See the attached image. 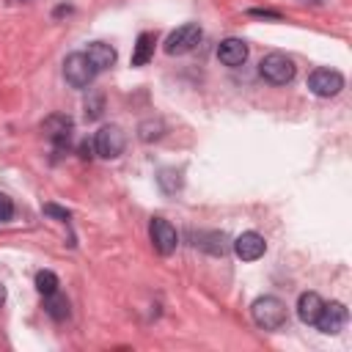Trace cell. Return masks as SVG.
Instances as JSON below:
<instances>
[{"label": "cell", "instance_id": "cell-1", "mask_svg": "<svg viewBox=\"0 0 352 352\" xmlns=\"http://www.w3.org/2000/svg\"><path fill=\"white\" fill-rule=\"evenodd\" d=\"M250 314H253V322L264 330H280L286 322H289V311H286V302L267 294V297H258L253 305H250Z\"/></svg>", "mask_w": 352, "mask_h": 352}, {"label": "cell", "instance_id": "cell-2", "mask_svg": "<svg viewBox=\"0 0 352 352\" xmlns=\"http://www.w3.org/2000/svg\"><path fill=\"white\" fill-rule=\"evenodd\" d=\"M258 74L272 85H286L294 80V60L283 52H270L258 63Z\"/></svg>", "mask_w": 352, "mask_h": 352}, {"label": "cell", "instance_id": "cell-3", "mask_svg": "<svg viewBox=\"0 0 352 352\" xmlns=\"http://www.w3.org/2000/svg\"><path fill=\"white\" fill-rule=\"evenodd\" d=\"M63 77L72 88H88L96 77V66L88 60L85 52H72L66 60H63Z\"/></svg>", "mask_w": 352, "mask_h": 352}, {"label": "cell", "instance_id": "cell-4", "mask_svg": "<svg viewBox=\"0 0 352 352\" xmlns=\"http://www.w3.org/2000/svg\"><path fill=\"white\" fill-rule=\"evenodd\" d=\"M124 132H121V126H116V124H107V126H102L99 132H96V138H94V148H96V154L99 157H104V160H116L121 151H124Z\"/></svg>", "mask_w": 352, "mask_h": 352}, {"label": "cell", "instance_id": "cell-5", "mask_svg": "<svg viewBox=\"0 0 352 352\" xmlns=\"http://www.w3.org/2000/svg\"><path fill=\"white\" fill-rule=\"evenodd\" d=\"M148 236H151V245H154V250L160 256H170L176 250V245H179V234H176V228L165 217H154L151 220Z\"/></svg>", "mask_w": 352, "mask_h": 352}, {"label": "cell", "instance_id": "cell-6", "mask_svg": "<svg viewBox=\"0 0 352 352\" xmlns=\"http://www.w3.org/2000/svg\"><path fill=\"white\" fill-rule=\"evenodd\" d=\"M308 88H311V94H316L322 99H330L344 88V77L336 69H316L308 77Z\"/></svg>", "mask_w": 352, "mask_h": 352}, {"label": "cell", "instance_id": "cell-7", "mask_svg": "<svg viewBox=\"0 0 352 352\" xmlns=\"http://www.w3.org/2000/svg\"><path fill=\"white\" fill-rule=\"evenodd\" d=\"M198 41H201V28H198L195 22H187V25L176 28V30L165 38V52H168V55H182V52H190Z\"/></svg>", "mask_w": 352, "mask_h": 352}, {"label": "cell", "instance_id": "cell-8", "mask_svg": "<svg viewBox=\"0 0 352 352\" xmlns=\"http://www.w3.org/2000/svg\"><path fill=\"white\" fill-rule=\"evenodd\" d=\"M346 319H349L346 305H344V302H338V300H333V302H324V305H322V314H319V319H316L314 324H316L322 333L336 336V333H341V330H344Z\"/></svg>", "mask_w": 352, "mask_h": 352}, {"label": "cell", "instance_id": "cell-9", "mask_svg": "<svg viewBox=\"0 0 352 352\" xmlns=\"http://www.w3.org/2000/svg\"><path fill=\"white\" fill-rule=\"evenodd\" d=\"M264 250H267V242H264V236L256 234V231H245V234H239V236L234 239V253H236L242 261H256V258L264 256Z\"/></svg>", "mask_w": 352, "mask_h": 352}, {"label": "cell", "instance_id": "cell-10", "mask_svg": "<svg viewBox=\"0 0 352 352\" xmlns=\"http://www.w3.org/2000/svg\"><path fill=\"white\" fill-rule=\"evenodd\" d=\"M217 58L226 66H242L248 60V44L242 38H226L217 47Z\"/></svg>", "mask_w": 352, "mask_h": 352}, {"label": "cell", "instance_id": "cell-11", "mask_svg": "<svg viewBox=\"0 0 352 352\" xmlns=\"http://www.w3.org/2000/svg\"><path fill=\"white\" fill-rule=\"evenodd\" d=\"M322 305H324V300L316 292H302L300 300H297V316H300V322L314 324L319 319V314H322Z\"/></svg>", "mask_w": 352, "mask_h": 352}, {"label": "cell", "instance_id": "cell-12", "mask_svg": "<svg viewBox=\"0 0 352 352\" xmlns=\"http://www.w3.org/2000/svg\"><path fill=\"white\" fill-rule=\"evenodd\" d=\"M41 129L47 132V138H50L55 146H63V143L69 140V135H72V118H69V116H50V118L41 124Z\"/></svg>", "mask_w": 352, "mask_h": 352}, {"label": "cell", "instance_id": "cell-13", "mask_svg": "<svg viewBox=\"0 0 352 352\" xmlns=\"http://www.w3.org/2000/svg\"><path fill=\"white\" fill-rule=\"evenodd\" d=\"M85 55H88V60L96 66V72L110 69V66L116 63V50H113L110 44H104V41H94V44H88Z\"/></svg>", "mask_w": 352, "mask_h": 352}, {"label": "cell", "instance_id": "cell-14", "mask_svg": "<svg viewBox=\"0 0 352 352\" xmlns=\"http://www.w3.org/2000/svg\"><path fill=\"white\" fill-rule=\"evenodd\" d=\"M154 55V36L151 33H140L135 41V52H132V66H146Z\"/></svg>", "mask_w": 352, "mask_h": 352}, {"label": "cell", "instance_id": "cell-15", "mask_svg": "<svg viewBox=\"0 0 352 352\" xmlns=\"http://www.w3.org/2000/svg\"><path fill=\"white\" fill-rule=\"evenodd\" d=\"M44 311H47L52 319H58V322H60V319H66V316H69V300H66V297H60L58 292H55V294H47V297H44Z\"/></svg>", "mask_w": 352, "mask_h": 352}, {"label": "cell", "instance_id": "cell-16", "mask_svg": "<svg viewBox=\"0 0 352 352\" xmlns=\"http://www.w3.org/2000/svg\"><path fill=\"white\" fill-rule=\"evenodd\" d=\"M58 286H60V280H58V275L55 272H50V270H38L36 272V289H38V294H55L58 292Z\"/></svg>", "mask_w": 352, "mask_h": 352}, {"label": "cell", "instance_id": "cell-17", "mask_svg": "<svg viewBox=\"0 0 352 352\" xmlns=\"http://www.w3.org/2000/svg\"><path fill=\"white\" fill-rule=\"evenodd\" d=\"M204 250H209V253H214V256H223L226 250H228V245H226V236L223 234H217V231H212V234H206V236H201V242H198Z\"/></svg>", "mask_w": 352, "mask_h": 352}, {"label": "cell", "instance_id": "cell-18", "mask_svg": "<svg viewBox=\"0 0 352 352\" xmlns=\"http://www.w3.org/2000/svg\"><path fill=\"white\" fill-rule=\"evenodd\" d=\"M157 182H160V187H162L165 192H176V190L182 187V173L173 170V168H162L160 176H157Z\"/></svg>", "mask_w": 352, "mask_h": 352}, {"label": "cell", "instance_id": "cell-19", "mask_svg": "<svg viewBox=\"0 0 352 352\" xmlns=\"http://www.w3.org/2000/svg\"><path fill=\"white\" fill-rule=\"evenodd\" d=\"M140 140H157V138H162V121H143L140 124Z\"/></svg>", "mask_w": 352, "mask_h": 352}, {"label": "cell", "instance_id": "cell-20", "mask_svg": "<svg viewBox=\"0 0 352 352\" xmlns=\"http://www.w3.org/2000/svg\"><path fill=\"white\" fill-rule=\"evenodd\" d=\"M102 104H104V99H102L99 94H94V102H85V118H88V121L99 118V116H102Z\"/></svg>", "mask_w": 352, "mask_h": 352}, {"label": "cell", "instance_id": "cell-21", "mask_svg": "<svg viewBox=\"0 0 352 352\" xmlns=\"http://www.w3.org/2000/svg\"><path fill=\"white\" fill-rule=\"evenodd\" d=\"M11 217H14V204H11L8 195L0 192V223H8Z\"/></svg>", "mask_w": 352, "mask_h": 352}, {"label": "cell", "instance_id": "cell-22", "mask_svg": "<svg viewBox=\"0 0 352 352\" xmlns=\"http://www.w3.org/2000/svg\"><path fill=\"white\" fill-rule=\"evenodd\" d=\"M44 214H50V217H58V220H69V212L66 209H60L58 204H44Z\"/></svg>", "mask_w": 352, "mask_h": 352}, {"label": "cell", "instance_id": "cell-23", "mask_svg": "<svg viewBox=\"0 0 352 352\" xmlns=\"http://www.w3.org/2000/svg\"><path fill=\"white\" fill-rule=\"evenodd\" d=\"M248 14L250 16H261V19H280V14L278 11H270V8H250Z\"/></svg>", "mask_w": 352, "mask_h": 352}, {"label": "cell", "instance_id": "cell-24", "mask_svg": "<svg viewBox=\"0 0 352 352\" xmlns=\"http://www.w3.org/2000/svg\"><path fill=\"white\" fill-rule=\"evenodd\" d=\"M80 157H82V160H88V157H91V143H88V140H82V143H80Z\"/></svg>", "mask_w": 352, "mask_h": 352}, {"label": "cell", "instance_id": "cell-25", "mask_svg": "<svg viewBox=\"0 0 352 352\" xmlns=\"http://www.w3.org/2000/svg\"><path fill=\"white\" fill-rule=\"evenodd\" d=\"M3 302H6V286L0 283V308H3Z\"/></svg>", "mask_w": 352, "mask_h": 352}, {"label": "cell", "instance_id": "cell-26", "mask_svg": "<svg viewBox=\"0 0 352 352\" xmlns=\"http://www.w3.org/2000/svg\"><path fill=\"white\" fill-rule=\"evenodd\" d=\"M305 3H308V0H305ZM311 3H322V0H311Z\"/></svg>", "mask_w": 352, "mask_h": 352}]
</instances>
